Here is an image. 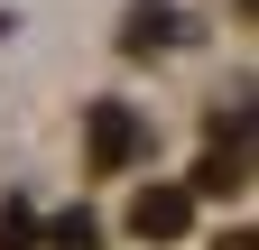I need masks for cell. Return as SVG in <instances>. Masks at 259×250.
I'll use <instances>...</instances> for the list:
<instances>
[{
	"mask_svg": "<svg viewBox=\"0 0 259 250\" xmlns=\"http://www.w3.org/2000/svg\"><path fill=\"white\" fill-rule=\"evenodd\" d=\"M93 148H102V158H130V120L102 111V120H93Z\"/></svg>",
	"mask_w": 259,
	"mask_h": 250,
	"instance_id": "7a4b0ae2",
	"label": "cell"
},
{
	"mask_svg": "<svg viewBox=\"0 0 259 250\" xmlns=\"http://www.w3.org/2000/svg\"><path fill=\"white\" fill-rule=\"evenodd\" d=\"M176 223H185V195H148L139 204V232H176Z\"/></svg>",
	"mask_w": 259,
	"mask_h": 250,
	"instance_id": "6da1fadb",
	"label": "cell"
}]
</instances>
